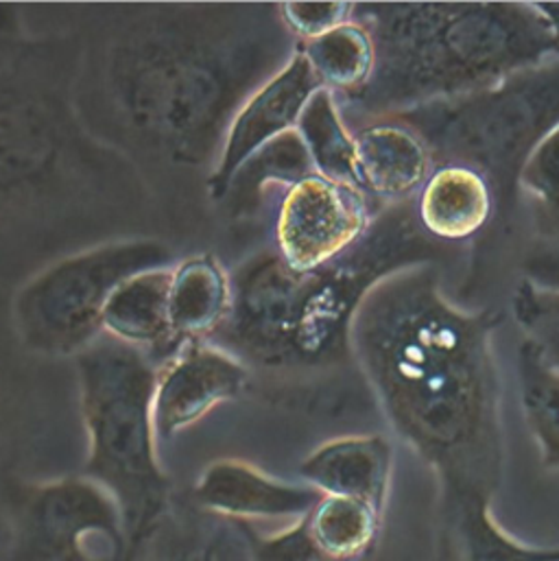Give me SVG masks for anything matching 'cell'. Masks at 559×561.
<instances>
[{"label": "cell", "instance_id": "1", "mask_svg": "<svg viewBox=\"0 0 559 561\" xmlns=\"http://www.w3.org/2000/svg\"><path fill=\"white\" fill-rule=\"evenodd\" d=\"M75 88L88 131L140 175L178 184L217 169L241 107L295 57L272 2H153L99 9Z\"/></svg>", "mask_w": 559, "mask_h": 561}, {"label": "cell", "instance_id": "2", "mask_svg": "<svg viewBox=\"0 0 559 561\" xmlns=\"http://www.w3.org/2000/svg\"><path fill=\"white\" fill-rule=\"evenodd\" d=\"M442 267H413L369 290L350 341L391 431L433 470L457 561H527L529 547L497 520L505 477L494 308L464 310Z\"/></svg>", "mask_w": 559, "mask_h": 561}, {"label": "cell", "instance_id": "3", "mask_svg": "<svg viewBox=\"0 0 559 561\" xmlns=\"http://www.w3.org/2000/svg\"><path fill=\"white\" fill-rule=\"evenodd\" d=\"M461 254L422 230L415 199L387 206L358 243L315 272H293L278 250L250 256L230 278V310L208 341L246 367L321 376L358 369L350 330L369 290L413 267L446 270Z\"/></svg>", "mask_w": 559, "mask_h": 561}, {"label": "cell", "instance_id": "4", "mask_svg": "<svg viewBox=\"0 0 559 561\" xmlns=\"http://www.w3.org/2000/svg\"><path fill=\"white\" fill-rule=\"evenodd\" d=\"M350 20L374 44L369 81L336 99L350 131L494 88L559 57L556 33L536 2H354Z\"/></svg>", "mask_w": 559, "mask_h": 561}, {"label": "cell", "instance_id": "5", "mask_svg": "<svg viewBox=\"0 0 559 561\" xmlns=\"http://www.w3.org/2000/svg\"><path fill=\"white\" fill-rule=\"evenodd\" d=\"M81 413L88 433L85 479L118 505L125 556L140 561L171 507V479L158 459L153 360L107 334L77 354Z\"/></svg>", "mask_w": 559, "mask_h": 561}, {"label": "cell", "instance_id": "6", "mask_svg": "<svg viewBox=\"0 0 559 561\" xmlns=\"http://www.w3.org/2000/svg\"><path fill=\"white\" fill-rule=\"evenodd\" d=\"M429 147L433 167L481 171L497 197L492 232L507 234L518 210L521 175L559 127V57L518 70L494 88L391 116Z\"/></svg>", "mask_w": 559, "mask_h": 561}, {"label": "cell", "instance_id": "7", "mask_svg": "<svg viewBox=\"0 0 559 561\" xmlns=\"http://www.w3.org/2000/svg\"><path fill=\"white\" fill-rule=\"evenodd\" d=\"M173 252L149 239L114 241L61 259L22 286L15 323L24 343L50 356H77L103 336L112 293L136 274L169 267Z\"/></svg>", "mask_w": 559, "mask_h": 561}, {"label": "cell", "instance_id": "8", "mask_svg": "<svg viewBox=\"0 0 559 561\" xmlns=\"http://www.w3.org/2000/svg\"><path fill=\"white\" fill-rule=\"evenodd\" d=\"M92 534L112 545V561L123 560L121 512L101 485L85 477L26 483L11 492V538L0 561L81 560Z\"/></svg>", "mask_w": 559, "mask_h": 561}, {"label": "cell", "instance_id": "9", "mask_svg": "<svg viewBox=\"0 0 559 561\" xmlns=\"http://www.w3.org/2000/svg\"><path fill=\"white\" fill-rule=\"evenodd\" d=\"M376 213L358 188L315 173L280 199L276 250L293 272H315L358 243Z\"/></svg>", "mask_w": 559, "mask_h": 561}, {"label": "cell", "instance_id": "10", "mask_svg": "<svg viewBox=\"0 0 559 561\" xmlns=\"http://www.w3.org/2000/svg\"><path fill=\"white\" fill-rule=\"evenodd\" d=\"M250 385V369L224 347L189 343L158 369L153 424L158 439H173L215 407L237 400Z\"/></svg>", "mask_w": 559, "mask_h": 561}, {"label": "cell", "instance_id": "11", "mask_svg": "<svg viewBox=\"0 0 559 561\" xmlns=\"http://www.w3.org/2000/svg\"><path fill=\"white\" fill-rule=\"evenodd\" d=\"M323 90L306 57H295L267 81L237 114L224 142L217 169L208 180V199L221 204L235 173L265 145L297 127L308 101Z\"/></svg>", "mask_w": 559, "mask_h": 561}, {"label": "cell", "instance_id": "12", "mask_svg": "<svg viewBox=\"0 0 559 561\" xmlns=\"http://www.w3.org/2000/svg\"><path fill=\"white\" fill-rule=\"evenodd\" d=\"M321 499L323 494L306 483H284L237 459H221L208 466L193 490L195 505L224 523L299 520Z\"/></svg>", "mask_w": 559, "mask_h": 561}, {"label": "cell", "instance_id": "13", "mask_svg": "<svg viewBox=\"0 0 559 561\" xmlns=\"http://www.w3.org/2000/svg\"><path fill=\"white\" fill-rule=\"evenodd\" d=\"M352 134L358 188L376 210L415 199L433 171L424 140L398 118H380Z\"/></svg>", "mask_w": 559, "mask_h": 561}, {"label": "cell", "instance_id": "14", "mask_svg": "<svg viewBox=\"0 0 559 561\" xmlns=\"http://www.w3.org/2000/svg\"><path fill=\"white\" fill-rule=\"evenodd\" d=\"M393 474V446L385 435L326 442L299 463V477L323 496L365 503L385 516Z\"/></svg>", "mask_w": 559, "mask_h": 561}, {"label": "cell", "instance_id": "15", "mask_svg": "<svg viewBox=\"0 0 559 561\" xmlns=\"http://www.w3.org/2000/svg\"><path fill=\"white\" fill-rule=\"evenodd\" d=\"M415 215L433 241L466 248L490 232L497 197L481 171L464 164H440L433 167L415 197Z\"/></svg>", "mask_w": 559, "mask_h": 561}, {"label": "cell", "instance_id": "16", "mask_svg": "<svg viewBox=\"0 0 559 561\" xmlns=\"http://www.w3.org/2000/svg\"><path fill=\"white\" fill-rule=\"evenodd\" d=\"M171 267L151 270L123 282L103 310V334L123 341L151 360L169 363L182 345L173 336L169 317Z\"/></svg>", "mask_w": 559, "mask_h": 561}, {"label": "cell", "instance_id": "17", "mask_svg": "<svg viewBox=\"0 0 559 561\" xmlns=\"http://www.w3.org/2000/svg\"><path fill=\"white\" fill-rule=\"evenodd\" d=\"M232 301L230 278L215 256H193L171 272L169 317L178 343L208 341Z\"/></svg>", "mask_w": 559, "mask_h": 561}, {"label": "cell", "instance_id": "18", "mask_svg": "<svg viewBox=\"0 0 559 561\" xmlns=\"http://www.w3.org/2000/svg\"><path fill=\"white\" fill-rule=\"evenodd\" d=\"M310 175H315L312 160L297 129H293L259 149L235 173L221 204L228 206L232 219L254 217L267 202L270 188L288 191Z\"/></svg>", "mask_w": 559, "mask_h": 561}, {"label": "cell", "instance_id": "19", "mask_svg": "<svg viewBox=\"0 0 559 561\" xmlns=\"http://www.w3.org/2000/svg\"><path fill=\"white\" fill-rule=\"evenodd\" d=\"M299 53L306 57L321 88L332 92L334 99L356 94L374 72L372 37L352 20L321 37L301 42Z\"/></svg>", "mask_w": 559, "mask_h": 561}, {"label": "cell", "instance_id": "20", "mask_svg": "<svg viewBox=\"0 0 559 561\" xmlns=\"http://www.w3.org/2000/svg\"><path fill=\"white\" fill-rule=\"evenodd\" d=\"M295 129L306 145L317 175L358 188L354 134L345 125L332 92L319 90L304 107Z\"/></svg>", "mask_w": 559, "mask_h": 561}, {"label": "cell", "instance_id": "21", "mask_svg": "<svg viewBox=\"0 0 559 561\" xmlns=\"http://www.w3.org/2000/svg\"><path fill=\"white\" fill-rule=\"evenodd\" d=\"M308 531L328 561H358L369 556L383 529L374 507L336 496H323L306 516Z\"/></svg>", "mask_w": 559, "mask_h": 561}, {"label": "cell", "instance_id": "22", "mask_svg": "<svg viewBox=\"0 0 559 561\" xmlns=\"http://www.w3.org/2000/svg\"><path fill=\"white\" fill-rule=\"evenodd\" d=\"M516 374L525 422L549 470H559V371L532 341L518 345Z\"/></svg>", "mask_w": 559, "mask_h": 561}, {"label": "cell", "instance_id": "23", "mask_svg": "<svg viewBox=\"0 0 559 561\" xmlns=\"http://www.w3.org/2000/svg\"><path fill=\"white\" fill-rule=\"evenodd\" d=\"M516 323L543 358L559 371V290L545 288L527 278L518 282L512 297Z\"/></svg>", "mask_w": 559, "mask_h": 561}, {"label": "cell", "instance_id": "24", "mask_svg": "<svg viewBox=\"0 0 559 561\" xmlns=\"http://www.w3.org/2000/svg\"><path fill=\"white\" fill-rule=\"evenodd\" d=\"M235 536L243 542L250 561H328L317 549L306 518L295 520L278 534L265 536L254 523H228Z\"/></svg>", "mask_w": 559, "mask_h": 561}, {"label": "cell", "instance_id": "25", "mask_svg": "<svg viewBox=\"0 0 559 561\" xmlns=\"http://www.w3.org/2000/svg\"><path fill=\"white\" fill-rule=\"evenodd\" d=\"M354 2H280V15L301 44L350 22Z\"/></svg>", "mask_w": 559, "mask_h": 561}, {"label": "cell", "instance_id": "26", "mask_svg": "<svg viewBox=\"0 0 559 561\" xmlns=\"http://www.w3.org/2000/svg\"><path fill=\"white\" fill-rule=\"evenodd\" d=\"M521 191H527L536 199V206L559 208V127L527 160L521 175Z\"/></svg>", "mask_w": 559, "mask_h": 561}, {"label": "cell", "instance_id": "27", "mask_svg": "<svg viewBox=\"0 0 559 561\" xmlns=\"http://www.w3.org/2000/svg\"><path fill=\"white\" fill-rule=\"evenodd\" d=\"M171 542H158V561H230V534L226 531H178Z\"/></svg>", "mask_w": 559, "mask_h": 561}, {"label": "cell", "instance_id": "28", "mask_svg": "<svg viewBox=\"0 0 559 561\" xmlns=\"http://www.w3.org/2000/svg\"><path fill=\"white\" fill-rule=\"evenodd\" d=\"M523 274L527 280L559 290V248L538 243L523 261Z\"/></svg>", "mask_w": 559, "mask_h": 561}, {"label": "cell", "instance_id": "29", "mask_svg": "<svg viewBox=\"0 0 559 561\" xmlns=\"http://www.w3.org/2000/svg\"><path fill=\"white\" fill-rule=\"evenodd\" d=\"M534 221H536V230H538L540 243L559 248V208L536 206Z\"/></svg>", "mask_w": 559, "mask_h": 561}, {"label": "cell", "instance_id": "30", "mask_svg": "<svg viewBox=\"0 0 559 561\" xmlns=\"http://www.w3.org/2000/svg\"><path fill=\"white\" fill-rule=\"evenodd\" d=\"M536 4H538V2H536ZM538 9H540L543 15L549 20V24H551V28H554V33H556L559 53V2H543V4H538Z\"/></svg>", "mask_w": 559, "mask_h": 561}, {"label": "cell", "instance_id": "31", "mask_svg": "<svg viewBox=\"0 0 559 561\" xmlns=\"http://www.w3.org/2000/svg\"><path fill=\"white\" fill-rule=\"evenodd\" d=\"M77 561H103V560H94V558H90V556H85V558H81V560Z\"/></svg>", "mask_w": 559, "mask_h": 561}]
</instances>
